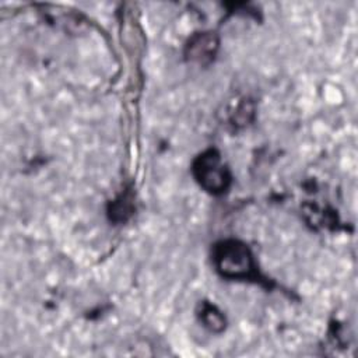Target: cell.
Listing matches in <instances>:
<instances>
[{"instance_id":"obj_4","label":"cell","mask_w":358,"mask_h":358,"mask_svg":"<svg viewBox=\"0 0 358 358\" xmlns=\"http://www.w3.org/2000/svg\"><path fill=\"white\" fill-rule=\"evenodd\" d=\"M200 320L203 322V324L211 330V331H222L225 327V317L224 315L217 309V306L208 303V302H203L200 306Z\"/></svg>"},{"instance_id":"obj_5","label":"cell","mask_w":358,"mask_h":358,"mask_svg":"<svg viewBox=\"0 0 358 358\" xmlns=\"http://www.w3.org/2000/svg\"><path fill=\"white\" fill-rule=\"evenodd\" d=\"M133 211V196L130 192L122 193L110 206V215L115 221H124Z\"/></svg>"},{"instance_id":"obj_3","label":"cell","mask_w":358,"mask_h":358,"mask_svg":"<svg viewBox=\"0 0 358 358\" xmlns=\"http://www.w3.org/2000/svg\"><path fill=\"white\" fill-rule=\"evenodd\" d=\"M218 43V36L214 32H200L189 39L185 55L190 62L207 64L214 59Z\"/></svg>"},{"instance_id":"obj_2","label":"cell","mask_w":358,"mask_h":358,"mask_svg":"<svg viewBox=\"0 0 358 358\" xmlns=\"http://www.w3.org/2000/svg\"><path fill=\"white\" fill-rule=\"evenodd\" d=\"M192 172L197 183L211 194L225 193L232 179L221 154L214 148L206 150L196 157L192 165Z\"/></svg>"},{"instance_id":"obj_1","label":"cell","mask_w":358,"mask_h":358,"mask_svg":"<svg viewBox=\"0 0 358 358\" xmlns=\"http://www.w3.org/2000/svg\"><path fill=\"white\" fill-rule=\"evenodd\" d=\"M215 270L228 280H259L250 249L238 239H224L213 248Z\"/></svg>"}]
</instances>
